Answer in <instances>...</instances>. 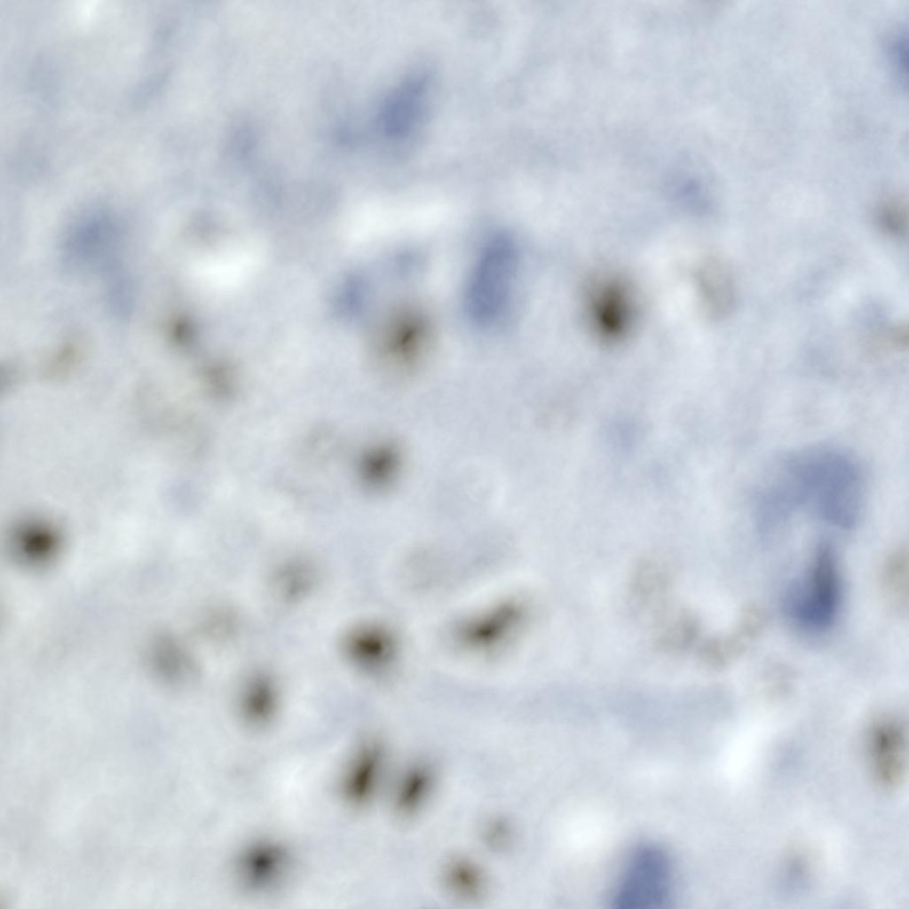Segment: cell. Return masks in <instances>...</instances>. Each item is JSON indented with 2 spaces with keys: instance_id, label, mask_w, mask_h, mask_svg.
<instances>
[{
  "instance_id": "4",
  "label": "cell",
  "mask_w": 909,
  "mask_h": 909,
  "mask_svg": "<svg viewBox=\"0 0 909 909\" xmlns=\"http://www.w3.org/2000/svg\"><path fill=\"white\" fill-rule=\"evenodd\" d=\"M707 303L716 313H723L732 303V284L728 272L719 263H711L706 271Z\"/></svg>"
},
{
  "instance_id": "5",
  "label": "cell",
  "mask_w": 909,
  "mask_h": 909,
  "mask_svg": "<svg viewBox=\"0 0 909 909\" xmlns=\"http://www.w3.org/2000/svg\"><path fill=\"white\" fill-rule=\"evenodd\" d=\"M695 633V622L684 611L676 612L663 620L660 628L658 642L668 650L684 648Z\"/></svg>"
},
{
  "instance_id": "6",
  "label": "cell",
  "mask_w": 909,
  "mask_h": 909,
  "mask_svg": "<svg viewBox=\"0 0 909 909\" xmlns=\"http://www.w3.org/2000/svg\"><path fill=\"white\" fill-rule=\"evenodd\" d=\"M598 293L596 300V311L599 322H603L608 332L616 334L622 329L626 320V302L619 288L607 287Z\"/></svg>"
},
{
  "instance_id": "3",
  "label": "cell",
  "mask_w": 909,
  "mask_h": 909,
  "mask_svg": "<svg viewBox=\"0 0 909 909\" xmlns=\"http://www.w3.org/2000/svg\"><path fill=\"white\" fill-rule=\"evenodd\" d=\"M672 870L668 856L655 846H643L628 858L613 902L620 907L655 908L668 901Z\"/></svg>"
},
{
  "instance_id": "7",
  "label": "cell",
  "mask_w": 909,
  "mask_h": 909,
  "mask_svg": "<svg viewBox=\"0 0 909 909\" xmlns=\"http://www.w3.org/2000/svg\"><path fill=\"white\" fill-rule=\"evenodd\" d=\"M668 573L663 565L648 562L638 570L635 579V593L642 601H653L666 590Z\"/></svg>"
},
{
  "instance_id": "9",
  "label": "cell",
  "mask_w": 909,
  "mask_h": 909,
  "mask_svg": "<svg viewBox=\"0 0 909 909\" xmlns=\"http://www.w3.org/2000/svg\"><path fill=\"white\" fill-rule=\"evenodd\" d=\"M881 221L887 230L901 233L906 223V215L903 207L895 202L885 204L881 211Z\"/></svg>"
},
{
  "instance_id": "1",
  "label": "cell",
  "mask_w": 909,
  "mask_h": 909,
  "mask_svg": "<svg viewBox=\"0 0 909 909\" xmlns=\"http://www.w3.org/2000/svg\"><path fill=\"white\" fill-rule=\"evenodd\" d=\"M863 484L850 457L833 450H811L782 463L778 478L759 497L756 510L774 527L805 507L832 526L850 529L861 512Z\"/></svg>"
},
{
  "instance_id": "2",
  "label": "cell",
  "mask_w": 909,
  "mask_h": 909,
  "mask_svg": "<svg viewBox=\"0 0 909 909\" xmlns=\"http://www.w3.org/2000/svg\"><path fill=\"white\" fill-rule=\"evenodd\" d=\"M799 586L788 603L793 617L808 628H828L836 618L842 593L835 553L829 545L818 548Z\"/></svg>"
},
{
  "instance_id": "8",
  "label": "cell",
  "mask_w": 909,
  "mask_h": 909,
  "mask_svg": "<svg viewBox=\"0 0 909 909\" xmlns=\"http://www.w3.org/2000/svg\"><path fill=\"white\" fill-rule=\"evenodd\" d=\"M907 33L898 28L889 37L886 56L891 72L899 86H907Z\"/></svg>"
}]
</instances>
